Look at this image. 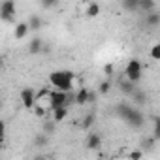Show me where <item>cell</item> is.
Instances as JSON below:
<instances>
[{"instance_id": "6da1fadb", "label": "cell", "mask_w": 160, "mask_h": 160, "mask_svg": "<svg viewBox=\"0 0 160 160\" xmlns=\"http://www.w3.org/2000/svg\"><path fill=\"white\" fill-rule=\"evenodd\" d=\"M115 115H117L119 119H122L130 128H141V126L145 124V115H143L139 109H136V108H132L130 104H126V102L117 104Z\"/></svg>"}, {"instance_id": "7a4b0ae2", "label": "cell", "mask_w": 160, "mask_h": 160, "mask_svg": "<svg viewBox=\"0 0 160 160\" xmlns=\"http://www.w3.org/2000/svg\"><path fill=\"white\" fill-rule=\"evenodd\" d=\"M73 81H75V75L70 70H57L49 75V83L53 85V89H58L64 92L73 89Z\"/></svg>"}, {"instance_id": "3957f363", "label": "cell", "mask_w": 160, "mask_h": 160, "mask_svg": "<svg viewBox=\"0 0 160 160\" xmlns=\"http://www.w3.org/2000/svg\"><path fill=\"white\" fill-rule=\"evenodd\" d=\"M141 72H143V66H141V62L138 58H132L126 64V68H124V75H126L128 81H132V83H138L141 79Z\"/></svg>"}, {"instance_id": "277c9868", "label": "cell", "mask_w": 160, "mask_h": 160, "mask_svg": "<svg viewBox=\"0 0 160 160\" xmlns=\"http://www.w3.org/2000/svg\"><path fill=\"white\" fill-rule=\"evenodd\" d=\"M0 21L4 23L15 21V0H2L0 2Z\"/></svg>"}, {"instance_id": "5b68a950", "label": "cell", "mask_w": 160, "mask_h": 160, "mask_svg": "<svg viewBox=\"0 0 160 160\" xmlns=\"http://www.w3.org/2000/svg\"><path fill=\"white\" fill-rule=\"evenodd\" d=\"M21 102H23V106H25L27 109H32V106L36 104V91L30 89V87L23 89V91H21Z\"/></svg>"}, {"instance_id": "8992f818", "label": "cell", "mask_w": 160, "mask_h": 160, "mask_svg": "<svg viewBox=\"0 0 160 160\" xmlns=\"http://www.w3.org/2000/svg\"><path fill=\"white\" fill-rule=\"evenodd\" d=\"M85 145H87V149H91V151L100 149V147H102V136H100V134H96V132H91V134L87 136Z\"/></svg>"}, {"instance_id": "52a82bcc", "label": "cell", "mask_w": 160, "mask_h": 160, "mask_svg": "<svg viewBox=\"0 0 160 160\" xmlns=\"http://www.w3.org/2000/svg\"><path fill=\"white\" fill-rule=\"evenodd\" d=\"M143 23H145L147 28H156V27L160 25V13H158L156 10L145 13V21H143Z\"/></svg>"}, {"instance_id": "ba28073f", "label": "cell", "mask_w": 160, "mask_h": 160, "mask_svg": "<svg viewBox=\"0 0 160 160\" xmlns=\"http://www.w3.org/2000/svg\"><path fill=\"white\" fill-rule=\"evenodd\" d=\"M28 32H30V28H28V23H27V21H19V23H15L13 36H15L17 40H25Z\"/></svg>"}, {"instance_id": "9c48e42d", "label": "cell", "mask_w": 160, "mask_h": 160, "mask_svg": "<svg viewBox=\"0 0 160 160\" xmlns=\"http://www.w3.org/2000/svg\"><path fill=\"white\" fill-rule=\"evenodd\" d=\"M89 89H79L77 92H73V104H77V106H85V104H89Z\"/></svg>"}, {"instance_id": "30bf717a", "label": "cell", "mask_w": 160, "mask_h": 160, "mask_svg": "<svg viewBox=\"0 0 160 160\" xmlns=\"http://www.w3.org/2000/svg\"><path fill=\"white\" fill-rule=\"evenodd\" d=\"M42 49H43V40L40 36H36L28 42V53L30 55H42Z\"/></svg>"}, {"instance_id": "8fae6325", "label": "cell", "mask_w": 160, "mask_h": 160, "mask_svg": "<svg viewBox=\"0 0 160 160\" xmlns=\"http://www.w3.org/2000/svg\"><path fill=\"white\" fill-rule=\"evenodd\" d=\"M49 113H51V119H53L55 122H60V121H64L66 115H68V106H58V108L51 109Z\"/></svg>"}, {"instance_id": "7c38bea8", "label": "cell", "mask_w": 160, "mask_h": 160, "mask_svg": "<svg viewBox=\"0 0 160 160\" xmlns=\"http://www.w3.org/2000/svg\"><path fill=\"white\" fill-rule=\"evenodd\" d=\"M119 89H121V92L124 96H132L134 91H136V83L128 81V79H122V81H119Z\"/></svg>"}, {"instance_id": "4fadbf2b", "label": "cell", "mask_w": 160, "mask_h": 160, "mask_svg": "<svg viewBox=\"0 0 160 160\" xmlns=\"http://www.w3.org/2000/svg\"><path fill=\"white\" fill-rule=\"evenodd\" d=\"M27 23H28V28H30V30H34V32H38V30H40V28L43 27V19H42V17H40L38 13L30 15V19H28Z\"/></svg>"}, {"instance_id": "5bb4252c", "label": "cell", "mask_w": 160, "mask_h": 160, "mask_svg": "<svg viewBox=\"0 0 160 160\" xmlns=\"http://www.w3.org/2000/svg\"><path fill=\"white\" fill-rule=\"evenodd\" d=\"M121 4L126 12L134 13V12H139V0H121Z\"/></svg>"}, {"instance_id": "9a60e30c", "label": "cell", "mask_w": 160, "mask_h": 160, "mask_svg": "<svg viewBox=\"0 0 160 160\" xmlns=\"http://www.w3.org/2000/svg\"><path fill=\"white\" fill-rule=\"evenodd\" d=\"M100 12H102V8H100L98 2H91V4L87 6V10H85V13H87L89 17H98Z\"/></svg>"}, {"instance_id": "2e32d148", "label": "cell", "mask_w": 160, "mask_h": 160, "mask_svg": "<svg viewBox=\"0 0 160 160\" xmlns=\"http://www.w3.org/2000/svg\"><path fill=\"white\" fill-rule=\"evenodd\" d=\"M154 8H156V2H154V0H139V10H141V12L149 13V12H152Z\"/></svg>"}, {"instance_id": "e0dca14e", "label": "cell", "mask_w": 160, "mask_h": 160, "mask_svg": "<svg viewBox=\"0 0 160 160\" xmlns=\"http://www.w3.org/2000/svg\"><path fill=\"white\" fill-rule=\"evenodd\" d=\"M47 143H49V136H47L45 132H42V134H38V136L34 138V145H36V147H40V149H42V147H45Z\"/></svg>"}, {"instance_id": "ac0fdd59", "label": "cell", "mask_w": 160, "mask_h": 160, "mask_svg": "<svg viewBox=\"0 0 160 160\" xmlns=\"http://www.w3.org/2000/svg\"><path fill=\"white\" fill-rule=\"evenodd\" d=\"M130 98H132V100H136V104H139V106L147 102V94H145L143 91H138V89L134 91V94H132Z\"/></svg>"}, {"instance_id": "d6986e66", "label": "cell", "mask_w": 160, "mask_h": 160, "mask_svg": "<svg viewBox=\"0 0 160 160\" xmlns=\"http://www.w3.org/2000/svg\"><path fill=\"white\" fill-rule=\"evenodd\" d=\"M109 91H111V81H109V79H106V81H102V83H100L98 92H100V94H108Z\"/></svg>"}, {"instance_id": "ffe728a7", "label": "cell", "mask_w": 160, "mask_h": 160, "mask_svg": "<svg viewBox=\"0 0 160 160\" xmlns=\"http://www.w3.org/2000/svg\"><path fill=\"white\" fill-rule=\"evenodd\" d=\"M92 122H94V113H89L85 119H83V122H81V126H83V130H89L91 126H92Z\"/></svg>"}, {"instance_id": "44dd1931", "label": "cell", "mask_w": 160, "mask_h": 160, "mask_svg": "<svg viewBox=\"0 0 160 160\" xmlns=\"http://www.w3.org/2000/svg\"><path fill=\"white\" fill-rule=\"evenodd\" d=\"M58 2H60V0H40V6L45 8V10H49V8H55Z\"/></svg>"}, {"instance_id": "7402d4cb", "label": "cell", "mask_w": 160, "mask_h": 160, "mask_svg": "<svg viewBox=\"0 0 160 160\" xmlns=\"http://www.w3.org/2000/svg\"><path fill=\"white\" fill-rule=\"evenodd\" d=\"M55 124H57V122H55V121L51 119L49 122H45V126H43V132H45L47 136H51V134L55 132Z\"/></svg>"}, {"instance_id": "603a6c76", "label": "cell", "mask_w": 160, "mask_h": 160, "mask_svg": "<svg viewBox=\"0 0 160 160\" xmlns=\"http://www.w3.org/2000/svg\"><path fill=\"white\" fill-rule=\"evenodd\" d=\"M4 136H6V122L0 121V149L4 147Z\"/></svg>"}, {"instance_id": "cb8c5ba5", "label": "cell", "mask_w": 160, "mask_h": 160, "mask_svg": "<svg viewBox=\"0 0 160 160\" xmlns=\"http://www.w3.org/2000/svg\"><path fill=\"white\" fill-rule=\"evenodd\" d=\"M151 58H152V60H158V58H160V45H158V43L151 47Z\"/></svg>"}, {"instance_id": "d4e9b609", "label": "cell", "mask_w": 160, "mask_h": 160, "mask_svg": "<svg viewBox=\"0 0 160 160\" xmlns=\"http://www.w3.org/2000/svg\"><path fill=\"white\" fill-rule=\"evenodd\" d=\"M141 156H143L141 151H134V152H130V158H132V160H139Z\"/></svg>"}, {"instance_id": "484cf974", "label": "cell", "mask_w": 160, "mask_h": 160, "mask_svg": "<svg viewBox=\"0 0 160 160\" xmlns=\"http://www.w3.org/2000/svg\"><path fill=\"white\" fill-rule=\"evenodd\" d=\"M104 72H106V73L109 75V73L113 72V66H111V64H106V68H104Z\"/></svg>"}, {"instance_id": "4316f807", "label": "cell", "mask_w": 160, "mask_h": 160, "mask_svg": "<svg viewBox=\"0 0 160 160\" xmlns=\"http://www.w3.org/2000/svg\"><path fill=\"white\" fill-rule=\"evenodd\" d=\"M0 108H2V98H0Z\"/></svg>"}]
</instances>
